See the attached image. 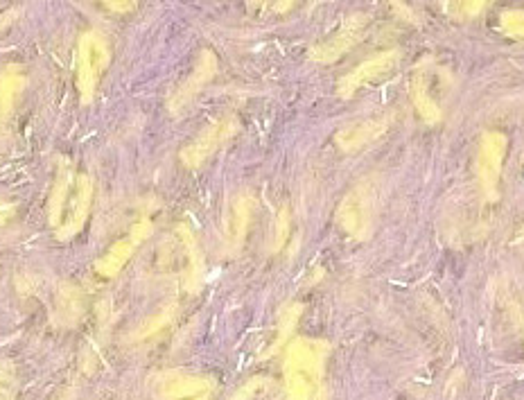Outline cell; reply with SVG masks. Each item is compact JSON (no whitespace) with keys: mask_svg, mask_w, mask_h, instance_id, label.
I'll use <instances>...</instances> for the list:
<instances>
[{"mask_svg":"<svg viewBox=\"0 0 524 400\" xmlns=\"http://www.w3.org/2000/svg\"><path fill=\"white\" fill-rule=\"evenodd\" d=\"M323 346L296 339L285 358V389L290 400H310L319 387Z\"/></svg>","mask_w":524,"mask_h":400,"instance_id":"1","label":"cell"},{"mask_svg":"<svg viewBox=\"0 0 524 400\" xmlns=\"http://www.w3.org/2000/svg\"><path fill=\"white\" fill-rule=\"evenodd\" d=\"M109 57V43L100 32L89 30L82 34L80 46H77V89H80L84 104H89L98 91V84L109 66Z\"/></svg>","mask_w":524,"mask_h":400,"instance_id":"2","label":"cell"},{"mask_svg":"<svg viewBox=\"0 0 524 400\" xmlns=\"http://www.w3.org/2000/svg\"><path fill=\"white\" fill-rule=\"evenodd\" d=\"M375 204H378L375 202V186L371 181H360L353 190H348L337 208L339 226L351 238L366 240L375 224Z\"/></svg>","mask_w":524,"mask_h":400,"instance_id":"3","label":"cell"},{"mask_svg":"<svg viewBox=\"0 0 524 400\" xmlns=\"http://www.w3.org/2000/svg\"><path fill=\"white\" fill-rule=\"evenodd\" d=\"M91 202H93L91 177L77 175L71 193H68L64 206H61L57 222L52 226V231H55V236L59 240H71L84 229V224L89 220V213H91Z\"/></svg>","mask_w":524,"mask_h":400,"instance_id":"4","label":"cell"},{"mask_svg":"<svg viewBox=\"0 0 524 400\" xmlns=\"http://www.w3.org/2000/svg\"><path fill=\"white\" fill-rule=\"evenodd\" d=\"M238 129H240V123L233 116L217 118L215 123L208 125L204 132L195 138V141L183 147L181 163L190 170L202 168V165L211 159V156L220 150L224 143H229L231 138L238 134Z\"/></svg>","mask_w":524,"mask_h":400,"instance_id":"5","label":"cell"},{"mask_svg":"<svg viewBox=\"0 0 524 400\" xmlns=\"http://www.w3.org/2000/svg\"><path fill=\"white\" fill-rule=\"evenodd\" d=\"M152 231H154L152 220L141 217V220L131 226L125 238L113 242V245L98 258V263H95V274L100 278L118 276L131 260V256L136 254V249L152 236Z\"/></svg>","mask_w":524,"mask_h":400,"instance_id":"6","label":"cell"},{"mask_svg":"<svg viewBox=\"0 0 524 400\" xmlns=\"http://www.w3.org/2000/svg\"><path fill=\"white\" fill-rule=\"evenodd\" d=\"M506 147H509V138L502 132H486L482 136V143H479L477 177L486 199H491V202L497 199V186H500Z\"/></svg>","mask_w":524,"mask_h":400,"instance_id":"7","label":"cell"},{"mask_svg":"<svg viewBox=\"0 0 524 400\" xmlns=\"http://www.w3.org/2000/svg\"><path fill=\"white\" fill-rule=\"evenodd\" d=\"M156 400H211L213 382L204 376L183 371L161 373L152 382Z\"/></svg>","mask_w":524,"mask_h":400,"instance_id":"8","label":"cell"},{"mask_svg":"<svg viewBox=\"0 0 524 400\" xmlns=\"http://www.w3.org/2000/svg\"><path fill=\"white\" fill-rule=\"evenodd\" d=\"M366 25H369V16L353 14L351 19H348L342 28L333 34V37L326 39L323 43H317V46L310 50V59L317 64L337 62L339 57L346 55V52L362 39Z\"/></svg>","mask_w":524,"mask_h":400,"instance_id":"9","label":"cell"},{"mask_svg":"<svg viewBox=\"0 0 524 400\" xmlns=\"http://www.w3.org/2000/svg\"><path fill=\"white\" fill-rule=\"evenodd\" d=\"M253 208H256V202L249 193H238L233 199L229 208H226L224 215V251L226 254H238L244 245V238H247L249 226H251V217H253Z\"/></svg>","mask_w":524,"mask_h":400,"instance_id":"10","label":"cell"},{"mask_svg":"<svg viewBox=\"0 0 524 400\" xmlns=\"http://www.w3.org/2000/svg\"><path fill=\"white\" fill-rule=\"evenodd\" d=\"M398 59H400L398 50H384L380 55H373L371 59H366V62H362L346 77H342V82L337 86L339 95H342V98H353L362 86L375 82L382 75H387L391 68L398 64Z\"/></svg>","mask_w":524,"mask_h":400,"instance_id":"11","label":"cell"},{"mask_svg":"<svg viewBox=\"0 0 524 400\" xmlns=\"http://www.w3.org/2000/svg\"><path fill=\"white\" fill-rule=\"evenodd\" d=\"M217 73V57L215 52L211 50H204L202 57H199V62L195 66V71L190 73V77L186 82H183L177 91L172 93V98L168 100V107L172 113H181L183 109L188 107V104L197 98L199 93H202L204 86L213 80Z\"/></svg>","mask_w":524,"mask_h":400,"instance_id":"12","label":"cell"},{"mask_svg":"<svg viewBox=\"0 0 524 400\" xmlns=\"http://www.w3.org/2000/svg\"><path fill=\"white\" fill-rule=\"evenodd\" d=\"M391 120L393 116L387 113V116L362 120V123H353L344 129H339L335 136L339 150L357 152V150H362V147L375 143L391 127Z\"/></svg>","mask_w":524,"mask_h":400,"instance_id":"13","label":"cell"},{"mask_svg":"<svg viewBox=\"0 0 524 400\" xmlns=\"http://www.w3.org/2000/svg\"><path fill=\"white\" fill-rule=\"evenodd\" d=\"M409 93H412L414 109L418 111L427 125H436L441 120V107L430 95V73H425V68H416V73L409 82Z\"/></svg>","mask_w":524,"mask_h":400,"instance_id":"14","label":"cell"},{"mask_svg":"<svg viewBox=\"0 0 524 400\" xmlns=\"http://www.w3.org/2000/svg\"><path fill=\"white\" fill-rule=\"evenodd\" d=\"M23 89H25V75L19 71V68L12 66L0 73V129H3L7 125V120L12 118L16 102H19Z\"/></svg>","mask_w":524,"mask_h":400,"instance_id":"15","label":"cell"},{"mask_svg":"<svg viewBox=\"0 0 524 400\" xmlns=\"http://www.w3.org/2000/svg\"><path fill=\"white\" fill-rule=\"evenodd\" d=\"M177 240H179V245L183 249V254H186V258H188V269H186L188 283L197 285L199 278H202V269H204L202 251H199L197 240H195V236H192V231L188 229L186 224L177 226Z\"/></svg>","mask_w":524,"mask_h":400,"instance_id":"16","label":"cell"},{"mask_svg":"<svg viewBox=\"0 0 524 400\" xmlns=\"http://www.w3.org/2000/svg\"><path fill=\"white\" fill-rule=\"evenodd\" d=\"M174 310H177V306H165L163 310L156 312L154 317L147 319L145 324H141L134 330V333H131L129 342L131 344H145V342H150V339H154L156 335H161L163 330L172 324Z\"/></svg>","mask_w":524,"mask_h":400,"instance_id":"17","label":"cell"},{"mask_svg":"<svg viewBox=\"0 0 524 400\" xmlns=\"http://www.w3.org/2000/svg\"><path fill=\"white\" fill-rule=\"evenodd\" d=\"M59 312L64 315L66 324H73V321L80 317V294L73 288H64L61 290V297H59Z\"/></svg>","mask_w":524,"mask_h":400,"instance_id":"18","label":"cell"},{"mask_svg":"<svg viewBox=\"0 0 524 400\" xmlns=\"http://www.w3.org/2000/svg\"><path fill=\"white\" fill-rule=\"evenodd\" d=\"M502 32L509 34L515 39H524V12L522 10H511L502 14Z\"/></svg>","mask_w":524,"mask_h":400,"instance_id":"19","label":"cell"},{"mask_svg":"<svg viewBox=\"0 0 524 400\" xmlns=\"http://www.w3.org/2000/svg\"><path fill=\"white\" fill-rule=\"evenodd\" d=\"M102 5L116 14H129L136 10L138 0H102Z\"/></svg>","mask_w":524,"mask_h":400,"instance_id":"20","label":"cell"},{"mask_svg":"<svg viewBox=\"0 0 524 400\" xmlns=\"http://www.w3.org/2000/svg\"><path fill=\"white\" fill-rule=\"evenodd\" d=\"M14 387V371L10 367H0V400L10 396Z\"/></svg>","mask_w":524,"mask_h":400,"instance_id":"21","label":"cell"},{"mask_svg":"<svg viewBox=\"0 0 524 400\" xmlns=\"http://www.w3.org/2000/svg\"><path fill=\"white\" fill-rule=\"evenodd\" d=\"M486 0H457V7L464 16H475L484 10Z\"/></svg>","mask_w":524,"mask_h":400,"instance_id":"22","label":"cell"},{"mask_svg":"<svg viewBox=\"0 0 524 400\" xmlns=\"http://www.w3.org/2000/svg\"><path fill=\"white\" fill-rule=\"evenodd\" d=\"M389 3H391V7H393V10H396V12L400 14V19H405V21H409V23H418V19H416V14H414L412 10H409V7H407V3H405V0H389Z\"/></svg>","mask_w":524,"mask_h":400,"instance_id":"23","label":"cell"},{"mask_svg":"<svg viewBox=\"0 0 524 400\" xmlns=\"http://www.w3.org/2000/svg\"><path fill=\"white\" fill-rule=\"evenodd\" d=\"M16 213V206L10 204V202H3V199H0V226L7 224L14 217Z\"/></svg>","mask_w":524,"mask_h":400,"instance_id":"24","label":"cell"},{"mask_svg":"<svg viewBox=\"0 0 524 400\" xmlns=\"http://www.w3.org/2000/svg\"><path fill=\"white\" fill-rule=\"evenodd\" d=\"M294 5H296V0H276L274 10H276L278 14H285V12H290Z\"/></svg>","mask_w":524,"mask_h":400,"instance_id":"25","label":"cell"},{"mask_svg":"<svg viewBox=\"0 0 524 400\" xmlns=\"http://www.w3.org/2000/svg\"><path fill=\"white\" fill-rule=\"evenodd\" d=\"M14 16H16V12H7L5 16H0V30L7 28V25H10V21L14 19Z\"/></svg>","mask_w":524,"mask_h":400,"instance_id":"26","label":"cell"},{"mask_svg":"<svg viewBox=\"0 0 524 400\" xmlns=\"http://www.w3.org/2000/svg\"><path fill=\"white\" fill-rule=\"evenodd\" d=\"M267 0H249V5H251V10H260L262 5H265Z\"/></svg>","mask_w":524,"mask_h":400,"instance_id":"27","label":"cell"}]
</instances>
